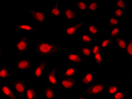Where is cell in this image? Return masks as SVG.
<instances>
[{
    "label": "cell",
    "instance_id": "1",
    "mask_svg": "<svg viewBox=\"0 0 132 99\" xmlns=\"http://www.w3.org/2000/svg\"><path fill=\"white\" fill-rule=\"evenodd\" d=\"M63 50L62 47L53 42L39 40L34 46V51L37 55L41 57H48L55 55Z\"/></svg>",
    "mask_w": 132,
    "mask_h": 99
},
{
    "label": "cell",
    "instance_id": "2",
    "mask_svg": "<svg viewBox=\"0 0 132 99\" xmlns=\"http://www.w3.org/2000/svg\"><path fill=\"white\" fill-rule=\"evenodd\" d=\"M27 13L30 14L31 19L36 23L40 26H46V14L43 11L35 10L33 7H28L27 9Z\"/></svg>",
    "mask_w": 132,
    "mask_h": 99
},
{
    "label": "cell",
    "instance_id": "3",
    "mask_svg": "<svg viewBox=\"0 0 132 99\" xmlns=\"http://www.w3.org/2000/svg\"><path fill=\"white\" fill-rule=\"evenodd\" d=\"M12 90L18 99H24L27 85L24 79H15L11 83Z\"/></svg>",
    "mask_w": 132,
    "mask_h": 99
},
{
    "label": "cell",
    "instance_id": "4",
    "mask_svg": "<svg viewBox=\"0 0 132 99\" xmlns=\"http://www.w3.org/2000/svg\"><path fill=\"white\" fill-rule=\"evenodd\" d=\"M105 86L102 82L89 85L82 90V93L86 96L96 97L104 92L105 90Z\"/></svg>",
    "mask_w": 132,
    "mask_h": 99
},
{
    "label": "cell",
    "instance_id": "5",
    "mask_svg": "<svg viewBox=\"0 0 132 99\" xmlns=\"http://www.w3.org/2000/svg\"><path fill=\"white\" fill-rule=\"evenodd\" d=\"M29 41L27 36H24L16 39L14 48L17 53L19 56H22L29 51Z\"/></svg>",
    "mask_w": 132,
    "mask_h": 99
},
{
    "label": "cell",
    "instance_id": "6",
    "mask_svg": "<svg viewBox=\"0 0 132 99\" xmlns=\"http://www.w3.org/2000/svg\"><path fill=\"white\" fill-rule=\"evenodd\" d=\"M62 67L60 63H57L54 65L53 67L48 71L46 75V79L47 84L53 87H58L57 80L56 79V71Z\"/></svg>",
    "mask_w": 132,
    "mask_h": 99
},
{
    "label": "cell",
    "instance_id": "7",
    "mask_svg": "<svg viewBox=\"0 0 132 99\" xmlns=\"http://www.w3.org/2000/svg\"><path fill=\"white\" fill-rule=\"evenodd\" d=\"M57 82L58 86L62 88L63 90L70 91L76 87L77 80L74 77H64L59 78Z\"/></svg>",
    "mask_w": 132,
    "mask_h": 99
},
{
    "label": "cell",
    "instance_id": "8",
    "mask_svg": "<svg viewBox=\"0 0 132 99\" xmlns=\"http://www.w3.org/2000/svg\"><path fill=\"white\" fill-rule=\"evenodd\" d=\"M33 67L31 59H25L18 60L15 63V68L20 71H27L31 70Z\"/></svg>",
    "mask_w": 132,
    "mask_h": 99
},
{
    "label": "cell",
    "instance_id": "9",
    "mask_svg": "<svg viewBox=\"0 0 132 99\" xmlns=\"http://www.w3.org/2000/svg\"><path fill=\"white\" fill-rule=\"evenodd\" d=\"M46 68V62L44 59L42 60L39 63H38L33 70V75L35 79L37 80L42 78Z\"/></svg>",
    "mask_w": 132,
    "mask_h": 99
},
{
    "label": "cell",
    "instance_id": "10",
    "mask_svg": "<svg viewBox=\"0 0 132 99\" xmlns=\"http://www.w3.org/2000/svg\"><path fill=\"white\" fill-rule=\"evenodd\" d=\"M85 21H80L79 23L74 24L71 26L63 28V32H65L68 36L76 35L77 32L86 24Z\"/></svg>",
    "mask_w": 132,
    "mask_h": 99
},
{
    "label": "cell",
    "instance_id": "11",
    "mask_svg": "<svg viewBox=\"0 0 132 99\" xmlns=\"http://www.w3.org/2000/svg\"><path fill=\"white\" fill-rule=\"evenodd\" d=\"M96 81L95 73L87 72L80 78L79 82L82 84L87 85V86L94 85Z\"/></svg>",
    "mask_w": 132,
    "mask_h": 99
},
{
    "label": "cell",
    "instance_id": "12",
    "mask_svg": "<svg viewBox=\"0 0 132 99\" xmlns=\"http://www.w3.org/2000/svg\"><path fill=\"white\" fill-rule=\"evenodd\" d=\"M79 72V67L77 65L68 66L63 70L61 76L65 77L72 78L76 76Z\"/></svg>",
    "mask_w": 132,
    "mask_h": 99
},
{
    "label": "cell",
    "instance_id": "13",
    "mask_svg": "<svg viewBox=\"0 0 132 99\" xmlns=\"http://www.w3.org/2000/svg\"><path fill=\"white\" fill-rule=\"evenodd\" d=\"M15 29L23 32H35L37 31V29L31 25L30 23H17L15 25Z\"/></svg>",
    "mask_w": 132,
    "mask_h": 99
},
{
    "label": "cell",
    "instance_id": "14",
    "mask_svg": "<svg viewBox=\"0 0 132 99\" xmlns=\"http://www.w3.org/2000/svg\"><path fill=\"white\" fill-rule=\"evenodd\" d=\"M0 92L8 99H18L8 85H1L0 87Z\"/></svg>",
    "mask_w": 132,
    "mask_h": 99
},
{
    "label": "cell",
    "instance_id": "15",
    "mask_svg": "<svg viewBox=\"0 0 132 99\" xmlns=\"http://www.w3.org/2000/svg\"><path fill=\"white\" fill-rule=\"evenodd\" d=\"M66 61L75 64H80L82 63V57L78 54L70 53L66 54Z\"/></svg>",
    "mask_w": 132,
    "mask_h": 99
},
{
    "label": "cell",
    "instance_id": "16",
    "mask_svg": "<svg viewBox=\"0 0 132 99\" xmlns=\"http://www.w3.org/2000/svg\"><path fill=\"white\" fill-rule=\"evenodd\" d=\"M37 90L34 86L27 85L24 98L26 99H36Z\"/></svg>",
    "mask_w": 132,
    "mask_h": 99
},
{
    "label": "cell",
    "instance_id": "17",
    "mask_svg": "<svg viewBox=\"0 0 132 99\" xmlns=\"http://www.w3.org/2000/svg\"><path fill=\"white\" fill-rule=\"evenodd\" d=\"M62 15L69 20H75L76 18V11L71 7H67L63 10Z\"/></svg>",
    "mask_w": 132,
    "mask_h": 99
},
{
    "label": "cell",
    "instance_id": "18",
    "mask_svg": "<svg viewBox=\"0 0 132 99\" xmlns=\"http://www.w3.org/2000/svg\"><path fill=\"white\" fill-rule=\"evenodd\" d=\"M55 92L52 88L45 86L43 89V97L46 99H53L56 97Z\"/></svg>",
    "mask_w": 132,
    "mask_h": 99
},
{
    "label": "cell",
    "instance_id": "19",
    "mask_svg": "<svg viewBox=\"0 0 132 99\" xmlns=\"http://www.w3.org/2000/svg\"><path fill=\"white\" fill-rule=\"evenodd\" d=\"M49 13L51 16L54 17H59L61 14L60 10V2L59 0L56 1L53 5L50 8Z\"/></svg>",
    "mask_w": 132,
    "mask_h": 99
},
{
    "label": "cell",
    "instance_id": "20",
    "mask_svg": "<svg viewBox=\"0 0 132 99\" xmlns=\"http://www.w3.org/2000/svg\"><path fill=\"white\" fill-rule=\"evenodd\" d=\"M14 76L12 74L10 69L6 64L0 68V78H13Z\"/></svg>",
    "mask_w": 132,
    "mask_h": 99
},
{
    "label": "cell",
    "instance_id": "21",
    "mask_svg": "<svg viewBox=\"0 0 132 99\" xmlns=\"http://www.w3.org/2000/svg\"><path fill=\"white\" fill-rule=\"evenodd\" d=\"M121 29L119 27H113L109 32V37L111 39H116L118 37H120Z\"/></svg>",
    "mask_w": 132,
    "mask_h": 99
},
{
    "label": "cell",
    "instance_id": "22",
    "mask_svg": "<svg viewBox=\"0 0 132 99\" xmlns=\"http://www.w3.org/2000/svg\"><path fill=\"white\" fill-rule=\"evenodd\" d=\"M79 53L82 55V56L88 58L92 53V50L87 46H80Z\"/></svg>",
    "mask_w": 132,
    "mask_h": 99
},
{
    "label": "cell",
    "instance_id": "23",
    "mask_svg": "<svg viewBox=\"0 0 132 99\" xmlns=\"http://www.w3.org/2000/svg\"><path fill=\"white\" fill-rule=\"evenodd\" d=\"M99 2L98 0H94L90 1L88 6V9L89 12L92 13L96 12L98 8Z\"/></svg>",
    "mask_w": 132,
    "mask_h": 99
},
{
    "label": "cell",
    "instance_id": "24",
    "mask_svg": "<svg viewBox=\"0 0 132 99\" xmlns=\"http://www.w3.org/2000/svg\"><path fill=\"white\" fill-rule=\"evenodd\" d=\"M116 45L118 48L125 52L127 43V41L123 37H119L116 39Z\"/></svg>",
    "mask_w": 132,
    "mask_h": 99
},
{
    "label": "cell",
    "instance_id": "25",
    "mask_svg": "<svg viewBox=\"0 0 132 99\" xmlns=\"http://www.w3.org/2000/svg\"><path fill=\"white\" fill-rule=\"evenodd\" d=\"M80 41L82 43H85V44H87L89 42L93 43V39L92 36L90 34H87V33L82 34L81 36H80Z\"/></svg>",
    "mask_w": 132,
    "mask_h": 99
},
{
    "label": "cell",
    "instance_id": "26",
    "mask_svg": "<svg viewBox=\"0 0 132 99\" xmlns=\"http://www.w3.org/2000/svg\"><path fill=\"white\" fill-rule=\"evenodd\" d=\"M128 95V93L119 90L112 95V99H125Z\"/></svg>",
    "mask_w": 132,
    "mask_h": 99
},
{
    "label": "cell",
    "instance_id": "27",
    "mask_svg": "<svg viewBox=\"0 0 132 99\" xmlns=\"http://www.w3.org/2000/svg\"><path fill=\"white\" fill-rule=\"evenodd\" d=\"M119 90V87L116 85H112L109 86L108 88L105 89L106 94L110 96H112L115 93Z\"/></svg>",
    "mask_w": 132,
    "mask_h": 99
},
{
    "label": "cell",
    "instance_id": "28",
    "mask_svg": "<svg viewBox=\"0 0 132 99\" xmlns=\"http://www.w3.org/2000/svg\"><path fill=\"white\" fill-rule=\"evenodd\" d=\"M132 39H129L128 41H127L126 43V48L125 52L129 58H132Z\"/></svg>",
    "mask_w": 132,
    "mask_h": 99
},
{
    "label": "cell",
    "instance_id": "29",
    "mask_svg": "<svg viewBox=\"0 0 132 99\" xmlns=\"http://www.w3.org/2000/svg\"><path fill=\"white\" fill-rule=\"evenodd\" d=\"M92 59L97 65L102 66L103 64V59L101 53H98L92 55Z\"/></svg>",
    "mask_w": 132,
    "mask_h": 99
},
{
    "label": "cell",
    "instance_id": "30",
    "mask_svg": "<svg viewBox=\"0 0 132 99\" xmlns=\"http://www.w3.org/2000/svg\"><path fill=\"white\" fill-rule=\"evenodd\" d=\"M116 8H119L123 11L126 10L128 7L127 3H126V1L125 0L116 1Z\"/></svg>",
    "mask_w": 132,
    "mask_h": 99
},
{
    "label": "cell",
    "instance_id": "31",
    "mask_svg": "<svg viewBox=\"0 0 132 99\" xmlns=\"http://www.w3.org/2000/svg\"><path fill=\"white\" fill-rule=\"evenodd\" d=\"M88 5L84 1H77L76 2V7L77 9L82 10H85L88 9Z\"/></svg>",
    "mask_w": 132,
    "mask_h": 99
},
{
    "label": "cell",
    "instance_id": "32",
    "mask_svg": "<svg viewBox=\"0 0 132 99\" xmlns=\"http://www.w3.org/2000/svg\"><path fill=\"white\" fill-rule=\"evenodd\" d=\"M112 13V16L118 18H121L125 15V12L117 8H116L115 10H113Z\"/></svg>",
    "mask_w": 132,
    "mask_h": 99
},
{
    "label": "cell",
    "instance_id": "33",
    "mask_svg": "<svg viewBox=\"0 0 132 99\" xmlns=\"http://www.w3.org/2000/svg\"><path fill=\"white\" fill-rule=\"evenodd\" d=\"M109 27H118L119 26V18L114 17L113 16H111L109 18Z\"/></svg>",
    "mask_w": 132,
    "mask_h": 99
},
{
    "label": "cell",
    "instance_id": "34",
    "mask_svg": "<svg viewBox=\"0 0 132 99\" xmlns=\"http://www.w3.org/2000/svg\"><path fill=\"white\" fill-rule=\"evenodd\" d=\"M88 30L90 34L93 35H98V27L96 26L94 24H90L89 25Z\"/></svg>",
    "mask_w": 132,
    "mask_h": 99
},
{
    "label": "cell",
    "instance_id": "35",
    "mask_svg": "<svg viewBox=\"0 0 132 99\" xmlns=\"http://www.w3.org/2000/svg\"><path fill=\"white\" fill-rule=\"evenodd\" d=\"M102 48L101 46V43L99 42L95 44L93 46V48L92 50V54L94 55L98 53H102Z\"/></svg>",
    "mask_w": 132,
    "mask_h": 99
},
{
    "label": "cell",
    "instance_id": "36",
    "mask_svg": "<svg viewBox=\"0 0 132 99\" xmlns=\"http://www.w3.org/2000/svg\"><path fill=\"white\" fill-rule=\"evenodd\" d=\"M113 39H108L103 40L101 44L102 48H108V47L110 45H111Z\"/></svg>",
    "mask_w": 132,
    "mask_h": 99
},
{
    "label": "cell",
    "instance_id": "37",
    "mask_svg": "<svg viewBox=\"0 0 132 99\" xmlns=\"http://www.w3.org/2000/svg\"><path fill=\"white\" fill-rule=\"evenodd\" d=\"M4 52V48L1 45V42H0V55L3 54Z\"/></svg>",
    "mask_w": 132,
    "mask_h": 99
},
{
    "label": "cell",
    "instance_id": "38",
    "mask_svg": "<svg viewBox=\"0 0 132 99\" xmlns=\"http://www.w3.org/2000/svg\"><path fill=\"white\" fill-rule=\"evenodd\" d=\"M78 99H89V98L88 97H84L81 96V95H80V96H79V97H78Z\"/></svg>",
    "mask_w": 132,
    "mask_h": 99
},
{
    "label": "cell",
    "instance_id": "39",
    "mask_svg": "<svg viewBox=\"0 0 132 99\" xmlns=\"http://www.w3.org/2000/svg\"><path fill=\"white\" fill-rule=\"evenodd\" d=\"M59 99H67V98L65 97V98H60Z\"/></svg>",
    "mask_w": 132,
    "mask_h": 99
},
{
    "label": "cell",
    "instance_id": "40",
    "mask_svg": "<svg viewBox=\"0 0 132 99\" xmlns=\"http://www.w3.org/2000/svg\"><path fill=\"white\" fill-rule=\"evenodd\" d=\"M76 99V98H74V99Z\"/></svg>",
    "mask_w": 132,
    "mask_h": 99
}]
</instances>
